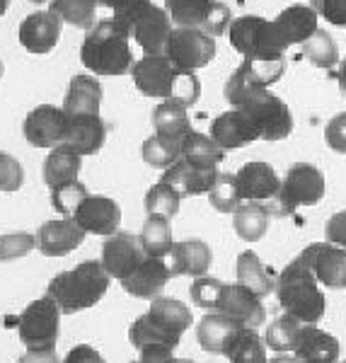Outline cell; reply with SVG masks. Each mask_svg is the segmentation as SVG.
<instances>
[{"instance_id":"cell-42","label":"cell","mask_w":346,"mask_h":363,"mask_svg":"<svg viewBox=\"0 0 346 363\" xmlns=\"http://www.w3.org/2000/svg\"><path fill=\"white\" fill-rule=\"evenodd\" d=\"M303 54L313 66H318L322 70H332L334 66H339V49L325 29H318V32L303 44Z\"/></svg>"},{"instance_id":"cell-58","label":"cell","mask_w":346,"mask_h":363,"mask_svg":"<svg viewBox=\"0 0 346 363\" xmlns=\"http://www.w3.org/2000/svg\"><path fill=\"white\" fill-rule=\"evenodd\" d=\"M29 3H34V5H42V3H46V0H29Z\"/></svg>"},{"instance_id":"cell-60","label":"cell","mask_w":346,"mask_h":363,"mask_svg":"<svg viewBox=\"0 0 346 363\" xmlns=\"http://www.w3.org/2000/svg\"><path fill=\"white\" fill-rule=\"evenodd\" d=\"M342 363H346V361H342Z\"/></svg>"},{"instance_id":"cell-12","label":"cell","mask_w":346,"mask_h":363,"mask_svg":"<svg viewBox=\"0 0 346 363\" xmlns=\"http://www.w3.org/2000/svg\"><path fill=\"white\" fill-rule=\"evenodd\" d=\"M148 259L143 250V242H140V235H133V233H114V235L107 238L102 247V267L104 272L109 274L111 279L124 281L131 277L136 269Z\"/></svg>"},{"instance_id":"cell-50","label":"cell","mask_w":346,"mask_h":363,"mask_svg":"<svg viewBox=\"0 0 346 363\" xmlns=\"http://www.w3.org/2000/svg\"><path fill=\"white\" fill-rule=\"evenodd\" d=\"M138 363H194L191 359H177L174 349L167 344H150V347L140 349V361Z\"/></svg>"},{"instance_id":"cell-14","label":"cell","mask_w":346,"mask_h":363,"mask_svg":"<svg viewBox=\"0 0 346 363\" xmlns=\"http://www.w3.org/2000/svg\"><path fill=\"white\" fill-rule=\"evenodd\" d=\"M301 259L315 274L320 286L327 289L346 286V250L332 242H313L301 252Z\"/></svg>"},{"instance_id":"cell-38","label":"cell","mask_w":346,"mask_h":363,"mask_svg":"<svg viewBox=\"0 0 346 363\" xmlns=\"http://www.w3.org/2000/svg\"><path fill=\"white\" fill-rule=\"evenodd\" d=\"M140 242H143V250L148 257H162V259H165L167 252L172 250V245H174L172 230H169V220L148 216L143 230H140Z\"/></svg>"},{"instance_id":"cell-32","label":"cell","mask_w":346,"mask_h":363,"mask_svg":"<svg viewBox=\"0 0 346 363\" xmlns=\"http://www.w3.org/2000/svg\"><path fill=\"white\" fill-rule=\"evenodd\" d=\"M225 157V150L206 133L189 131L182 140V160L194 167H218Z\"/></svg>"},{"instance_id":"cell-4","label":"cell","mask_w":346,"mask_h":363,"mask_svg":"<svg viewBox=\"0 0 346 363\" xmlns=\"http://www.w3.org/2000/svg\"><path fill=\"white\" fill-rule=\"evenodd\" d=\"M277 298L284 313L303 320L305 325H318L327 310V298L320 291V284L315 274L305 267V262L298 257L293 259L277 279Z\"/></svg>"},{"instance_id":"cell-19","label":"cell","mask_w":346,"mask_h":363,"mask_svg":"<svg viewBox=\"0 0 346 363\" xmlns=\"http://www.w3.org/2000/svg\"><path fill=\"white\" fill-rule=\"evenodd\" d=\"M211 138L223 150H238L260 138V131H257L255 121H252V116L245 109L233 107L213 119V124H211Z\"/></svg>"},{"instance_id":"cell-35","label":"cell","mask_w":346,"mask_h":363,"mask_svg":"<svg viewBox=\"0 0 346 363\" xmlns=\"http://www.w3.org/2000/svg\"><path fill=\"white\" fill-rule=\"evenodd\" d=\"M184 104L179 102H160L155 109H152V126H155V133L174 140H184L186 133L191 131V121L189 114H186Z\"/></svg>"},{"instance_id":"cell-2","label":"cell","mask_w":346,"mask_h":363,"mask_svg":"<svg viewBox=\"0 0 346 363\" xmlns=\"http://www.w3.org/2000/svg\"><path fill=\"white\" fill-rule=\"evenodd\" d=\"M80 61L95 75H124L133 68L131 32L119 17L99 20L80 46Z\"/></svg>"},{"instance_id":"cell-57","label":"cell","mask_w":346,"mask_h":363,"mask_svg":"<svg viewBox=\"0 0 346 363\" xmlns=\"http://www.w3.org/2000/svg\"><path fill=\"white\" fill-rule=\"evenodd\" d=\"M8 5H10V0H0V17L8 13Z\"/></svg>"},{"instance_id":"cell-55","label":"cell","mask_w":346,"mask_h":363,"mask_svg":"<svg viewBox=\"0 0 346 363\" xmlns=\"http://www.w3.org/2000/svg\"><path fill=\"white\" fill-rule=\"evenodd\" d=\"M337 85H339V92H342V97L346 99V58L344 61H339V66H337Z\"/></svg>"},{"instance_id":"cell-9","label":"cell","mask_w":346,"mask_h":363,"mask_svg":"<svg viewBox=\"0 0 346 363\" xmlns=\"http://www.w3.org/2000/svg\"><path fill=\"white\" fill-rule=\"evenodd\" d=\"M61 313L58 303L51 296L37 298L22 310L17 318V335L27 349L56 347L58 330H61Z\"/></svg>"},{"instance_id":"cell-23","label":"cell","mask_w":346,"mask_h":363,"mask_svg":"<svg viewBox=\"0 0 346 363\" xmlns=\"http://www.w3.org/2000/svg\"><path fill=\"white\" fill-rule=\"evenodd\" d=\"M242 330H250V327H245L242 322L228 318V315H223V313H211L199 322L196 339L203 351L225 356V351L233 347V342L240 337Z\"/></svg>"},{"instance_id":"cell-44","label":"cell","mask_w":346,"mask_h":363,"mask_svg":"<svg viewBox=\"0 0 346 363\" xmlns=\"http://www.w3.org/2000/svg\"><path fill=\"white\" fill-rule=\"evenodd\" d=\"M85 196H87V189L83 182H78V179L51 189V203H54V208L58 213H63V218H70V216L75 213V208L85 201Z\"/></svg>"},{"instance_id":"cell-48","label":"cell","mask_w":346,"mask_h":363,"mask_svg":"<svg viewBox=\"0 0 346 363\" xmlns=\"http://www.w3.org/2000/svg\"><path fill=\"white\" fill-rule=\"evenodd\" d=\"M322 20L334 27H346V0H310Z\"/></svg>"},{"instance_id":"cell-27","label":"cell","mask_w":346,"mask_h":363,"mask_svg":"<svg viewBox=\"0 0 346 363\" xmlns=\"http://www.w3.org/2000/svg\"><path fill=\"white\" fill-rule=\"evenodd\" d=\"M107 138V124L99 114H78L68 116V136L66 143L80 155H95Z\"/></svg>"},{"instance_id":"cell-5","label":"cell","mask_w":346,"mask_h":363,"mask_svg":"<svg viewBox=\"0 0 346 363\" xmlns=\"http://www.w3.org/2000/svg\"><path fill=\"white\" fill-rule=\"evenodd\" d=\"M109 281L111 277L104 272L102 262L87 259L70 272L51 279L46 296L54 298L63 313H80V310H87L102 301V296L109 289Z\"/></svg>"},{"instance_id":"cell-41","label":"cell","mask_w":346,"mask_h":363,"mask_svg":"<svg viewBox=\"0 0 346 363\" xmlns=\"http://www.w3.org/2000/svg\"><path fill=\"white\" fill-rule=\"evenodd\" d=\"M179 203H182L179 191L172 189L165 182L152 184L148 194H145V211H148V216H155V218L172 220L179 211Z\"/></svg>"},{"instance_id":"cell-17","label":"cell","mask_w":346,"mask_h":363,"mask_svg":"<svg viewBox=\"0 0 346 363\" xmlns=\"http://www.w3.org/2000/svg\"><path fill=\"white\" fill-rule=\"evenodd\" d=\"M63 22L61 17L54 15L51 10H42V13H32L20 22L17 29V39L25 46L29 54H49L61 42Z\"/></svg>"},{"instance_id":"cell-39","label":"cell","mask_w":346,"mask_h":363,"mask_svg":"<svg viewBox=\"0 0 346 363\" xmlns=\"http://www.w3.org/2000/svg\"><path fill=\"white\" fill-rule=\"evenodd\" d=\"M225 359H230V363H269L267 342L255 330H242L225 351Z\"/></svg>"},{"instance_id":"cell-28","label":"cell","mask_w":346,"mask_h":363,"mask_svg":"<svg viewBox=\"0 0 346 363\" xmlns=\"http://www.w3.org/2000/svg\"><path fill=\"white\" fill-rule=\"evenodd\" d=\"M339 339L325 330H318L315 325H308L298 342L296 356L301 363H337L339 361Z\"/></svg>"},{"instance_id":"cell-11","label":"cell","mask_w":346,"mask_h":363,"mask_svg":"<svg viewBox=\"0 0 346 363\" xmlns=\"http://www.w3.org/2000/svg\"><path fill=\"white\" fill-rule=\"evenodd\" d=\"M162 54H165L174 66H179L182 70H191V73H196L199 68L208 66V63L213 61L216 37L201 32V29L174 27Z\"/></svg>"},{"instance_id":"cell-29","label":"cell","mask_w":346,"mask_h":363,"mask_svg":"<svg viewBox=\"0 0 346 363\" xmlns=\"http://www.w3.org/2000/svg\"><path fill=\"white\" fill-rule=\"evenodd\" d=\"M102 104V85L95 75H75L68 85L66 99H63V112L68 116L78 114H99Z\"/></svg>"},{"instance_id":"cell-51","label":"cell","mask_w":346,"mask_h":363,"mask_svg":"<svg viewBox=\"0 0 346 363\" xmlns=\"http://www.w3.org/2000/svg\"><path fill=\"white\" fill-rule=\"evenodd\" d=\"M325 238L327 242L337 245V247L346 250V208L334 213L325 225Z\"/></svg>"},{"instance_id":"cell-59","label":"cell","mask_w":346,"mask_h":363,"mask_svg":"<svg viewBox=\"0 0 346 363\" xmlns=\"http://www.w3.org/2000/svg\"><path fill=\"white\" fill-rule=\"evenodd\" d=\"M0 78H3V61H0Z\"/></svg>"},{"instance_id":"cell-49","label":"cell","mask_w":346,"mask_h":363,"mask_svg":"<svg viewBox=\"0 0 346 363\" xmlns=\"http://www.w3.org/2000/svg\"><path fill=\"white\" fill-rule=\"evenodd\" d=\"M325 140L334 153L346 155V112L330 119V124L325 128Z\"/></svg>"},{"instance_id":"cell-33","label":"cell","mask_w":346,"mask_h":363,"mask_svg":"<svg viewBox=\"0 0 346 363\" xmlns=\"http://www.w3.org/2000/svg\"><path fill=\"white\" fill-rule=\"evenodd\" d=\"M269 208L260 201H242L233 213V228L245 242H257L269 230Z\"/></svg>"},{"instance_id":"cell-31","label":"cell","mask_w":346,"mask_h":363,"mask_svg":"<svg viewBox=\"0 0 346 363\" xmlns=\"http://www.w3.org/2000/svg\"><path fill=\"white\" fill-rule=\"evenodd\" d=\"M267 92H269V87L262 85L260 80L255 78V73H252L245 61H242V66L225 80V87H223V95H225L228 104L235 109L250 107V104H255L257 99H262Z\"/></svg>"},{"instance_id":"cell-18","label":"cell","mask_w":346,"mask_h":363,"mask_svg":"<svg viewBox=\"0 0 346 363\" xmlns=\"http://www.w3.org/2000/svg\"><path fill=\"white\" fill-rule=\"evenodd\" d=\"M216 313H223L228 318L242 322L250 330H257L267 322V310L260 296H255L252 291H247L240 284H225L223 286V294L218 301Z\"/></svg>"},{"instance_id":"cell-24","label":"cell","mask_w":346,"mask_h":363,"mask_svg":"<svg viewBox=\"0 0 346 363\" xmlns=\"http://www.w3.org/2000/svg\"><path fill=\"white\" fill-rule=\"evenodd\" d=\"M318 13H315L313 5H289L286 10H281L279 17L274 20L281 42L289 49V46L305 44L315 32H318Z\"/></svg>"},{"instance_id":"cell-8","label":"cell","mask_w":346,"mask_h":363,"mask_svg":"<svg viewBox=\"0 0 346 363\" xmlns=\"http://www.w3.org/2000/svg\"><path fill=\"white\" fill-rule=\"evenodd\" d=\"M116 17L128 27L133 42L145 54H162L165 51V44L174 29L165 8H157L152 0H143V3H136Z\"/></svg>"},{"instance_id":"cell-10","label":"cell","mask_w":346,"mask_h":363,"mask_svg":"<svg viewBox=\"0 0 346 363\" xmlns=\"http://www.w3.org/2000/svg\"><path fill=\"white\" fill-rule=\"evenodd\" d=\"M165 10L172 25L201 29L211 37L228 34L233 22L230 8L218 0H165Z\"/></svg>"},{"instance_id":"cell-40","label":"cell","mask_w":346,"mask_h":363,"mask_svg":"<svg viewBox=\"0 0 346 363\" xmlns=\"http://www.w3.org/2000/svg\"><path fill=\"white\" fill-rule=\"evenodd\" d=\"M143 160L148 162V165L160 167V169L172 167L174 162L182 160V140L155 133V136H150L143 143Z\"/></svg>"},{"instance_id":"cell-37","label":"cell","mask_w":346,"mask_h":363,"mask_svg":"<svg viewBox=\"0 0 346 363\" xmlns=\"http://www.w3.org/2000/svg\"><path fill=\"white\" fill-rule=\"evenodd\" d=\"M97 5H99L97 0H51L49 10L61 17L63 25H73L90 32L97 25L95 22Z\"/></svg>"},{"instance_id":"cell-20","label":"cell","mask_w":346,"mask_h":363,"mask_svg":"<svg viewBox=\"0 0 346 363\" xmlns=\"http://www.w3.org/2000/svg\"><path fill=\"white\" fill-rule=\"evenodd\" d=\"M87 233L73 218L46 220L37 233V247L46 257H66L83 245Z\"/></svg>"},{"instance_id":"cell-21","label":"cell","mask_w":346,"mask_h":363,"mask_svg":"<svg viewBox=\"0 0 346 363\" xmlns=\"http://www.w3.org/2000/svg\"><path fill=\"white\" fill-rule=\"evenodd\" d=\"M238 177V186L240 194H242V201H260V203H269L274 196L279 194L281 179L269 162L255 160L247 162V165L240 167Z\"/></svg>"},{"instance_id":"cell-15","label":"cell","mask_w":346,"mask_h":363,"mask_svg":"<svg viewBox=\"0 0 346 363\" xmlns=\"http://www.w3.org/2000/svg\"><path fill=\"white\" fill-rule=\"evenodd\" d=\"M245 112L252 116L260 138L264 140H281L286 136H291L293 131V114L289 109V104L281 97H277L274 92H267L262 99H257L255 104L245 107Z\"/></svg>"},{"instance_id":"cell-25","label":"cell","mask_w":346,"mask_h":363,"mask_svg":"<svg viewBox=\"0 0 346 363\" xmlns=\"http://www.w3.org/2000/svg\"><path fill=\"white\" fill-rule=\"evenodd\" d=\"M169 279H172V274L167 269V262L162 257H148L131 277L121 281V286H124L128 296L152 301V298L160 296V291L165 289Z\"/></svg>"},{"instance_id":"cell-36","label":"cell","mask_w":346,"mask_h":363,"mask_svg":"<svg viewBox=\"0 0 346 363\" xmlns=\"http://www.w3.org/2000/svg\"><path fill=\"white\" fill-rule=\"evenodd\" d=\"M305 322L293 318V315L284 313L279 315L277 320L269 325L267 335H264V342H267L269 349L279 351V354H284V351H296L298 342H301L303 332H305Z\"/></svg>"},{"instance_id":"cell-46","label":"cell","mask_w":346,"mask_h":363,"mask_svg":"<svg viewBox=\"0 0 346 363\" xmlns=\"http://www.w3.org/2000/svg\"><path fill=\"white\" fill-rule=\"evenodd\" d=\"M37 247V235L32 233H8L0 235V262H13L20 257H27Z\"/></svg>"},{"instance_id":"cell-45","label":"cell","mask_w":346,"mask_h":363,"mask_svg":"<svg viewBox=\"0 0 346 363\" xmlns=\"http://www.w3.org/2000/svg\"><path fill=\"white\" fill-rule=\"evenodd\" d=\"M223 286L218 279H211V277H199L189 289L191 303L203 310H216L218 308L221 294H223Z\"/></svg>"},{"instance_id":"cell-34","label":"cell","mask_w":346,"mask_h":363,"mask_svg":"<svg viewBox=\"0 0 346 363\" xmlns=\"http://www.w3.org/2000/svg\"><path fill=\"white\" fill-rule=\"evenodd\" d=\"M238 284L260 298H267L277 291V281L269 277L267 267L262 264V259L255 252H242L238 257Z\"/></svg>"},{"instance_id":"cell-26","label":"cell","mask_w":346,"mask_h":363,"mask_svg":"<svg viewBox=\"0 0 346 363\" xmlns=\"http://www.w3.org/2000/svg\"><path fill=\"white\" fill-rule=\"evenodd\" d=\"M216 177H218V167H194L186 160H177L172 167L165 169L160 182L177 189L179 196H199L208 194Z\"/></svg>"},{"instance_id":"cell-47","label":"cell","mask_w":346,"mask_h":363,"mask_svg":"<svg viewBox=\"0 0 346 363\" xmlns=\"http://www.w3.org/2000/svg\"><path fill=\"white\" fill-rule=\"evenodd\" d=\"M25 182V169L20 160L0 150V191H17Z\"/></svg>"},{"instance_id":"cell-54","label":"cell","mask_w":346,"mask_h":363,"mask_svg":"<svg viewBox=\"0 0 346 363\" xmlns=\"http://www.w3.org/2000/svg\"><path fill=\"white\" fill-rule=\"evenodd\" d=\"M102 8H109V10H114V15H119V13H124V10L128 8H133L136 3H143V0H97Z\"/></svg>"},{"instance_id":"cell-56","label":"cell","mask_w":346,"mask_h":363,"mask_svg":"<svg viewBox=\"0 0 346 363\" xmlns=\"http://www.w3.org/2000/svg\"><path fill=\"white\" fill-rule=\"evenodd\" d=\"M269 363H301V361H298L296 356H284V354H281V356H277V359H272Z\"/></svg>"},{"instance_id":"cell-43","label":"cell","mask_w":346,"mask_h":363,"mask_svg":"<svg viewBox=\"0 0 346 363\" xmlns=\"http://www.w3.org/2000/svg\"><path fill=\"white\" fill-rule=\"evenodd\" d=\"M208 201L221 213H235L238 206L242 203V194H240L235 174L218 172V177H216L213 186L208 191Z\"/></svg>"},{"instance_id":"cell-3","label":"cell","mask_w":346,"mask_h":363,"mask_svg":"<svg viewBox=\"0 0 346 363\" xmlns=\"http://www.w3.org/2000/svg\"><path fill=\"white\" fill-rule=\"evenodd\" d=\"M191 327V310L179 303L177 298H152L150 310L133 320L128 339H131L133 349H143L150 344H167V347L177 349L182 335Z\"/></svg>"},{"instance_id":"cell-61","label":"cell","mask_w":346,"mask_h":363,"mask_svg":"<svg viewBox=\"0 0 346 363\" xmlns=\"http://www.w3.org/2000/svg\"><path fill=\"white\" fill-rule=\"evenodd\" d=\"M344 289H346V286H344Z\"/></svg>"},{"instance_id":"cell-6","label":"cell","mask_w":346,"mask_h":363,"mask_svg":"<svg viewBox=\"0 0 346 363\" xmlns=\"http://www.w3.org/2000/svg\"><path fill=\"white\" fill-rule=\"evenodd\" d=\"M327 191L325 174L310 162H296L289 167L279 186V194L269 201V213L289 216L303 206H315L322 201Z\"/></svg>"},{"instance_id":"cell-13","label":"cell","mask_w":346,"mask_h":363,"mask_svg":"<svg viewBox=\"0 0 346 363\" xmlns=\"http://www.w3.org/2000/svg\"><path fill=\"white\" fill-rule=\"evenodd\" d=\"M25 138L34 148H56V145L66 143L68 136V114L63 107L54 104H39L25 119Z\"/></svg>"},{"instance_id":"cell-30","label":"cell","mask_w":346,"mask_h":363,"mask_svg":"<svg viewBox=\"0 0 346 363\" xmlns=\"http://www.w3.org/2000/svg\"><path fill=\"white\" fill-rule=\"evenodd\" d=\"M80 165H83V155L78 150H73L68 143L56 145V148H51V153L44 160V182L49 184V189L75 182L78 179Z\"/></svg>"},{"instance_id":"cell-52","label":"cell","mask_w":346,"mask_h":363,"mask_svg":"<svg viewBox=\"0 0 346 363\" xmlns=\"http://www.w3.org/2000/svg\"><path fill=\"white\" fill-rule=\"evenodd\" d=\"M63 363H107V361L102 359V354L97 349L87 347V344H78V347L68 351Z\"/></svg>"},{"instance_id":"cell-1","label":"cell","mask_w":346,"mask_h":363,"mask_svg":"<svg viewBox=\"0 0 346 363\" xmlns=\"http://www.w3.org/2000/svg\"><path fill=\"white\" fill-rule=\"evenodd\" d=\"M133 83L145 97H157L162 102H179L184 107L199 102L201 83L196 73L174 66L165 54H145L131 68Z\"/></svg>"},{"instance_id":"cell-7","label":"cell","mask_w":346,"mask_h":363,"mask_svg":"<svg viewBox=\"0 0 346 363\" xmlns=\"http://www.w3.org/2000/svg\"><path fill=\"white\" fill-rule=\"evenodd\" d=\"M228 37L235 51L245 61H277L284 58L286 46L281 42L274 20H264L260 15L235 17L228 27Z\"/></svg>"},{"instance_id":"cell-16","label":"cell","mask_w":346,"mask_h":363,"mask_svg":"<svg viewBox=\"0 0 346 363\" xmlns=\"http://www.w3.org/2000/svg\"><path fill=\"white\" fill-rule=\"evenodd\" d=\"M85 233L92 235H114L119 233L121 225V208L114 199L109 196H97V194H87L85 201L75 208V213L70 216Z\"/></svg>"},{"instance_id":"cell-53","label":"cell","mask_w":346,"mask_h":363,"mask_svg":"<svg viewBox=\"0 0 346 363\" xmlns=\"http://www.w3.org/2000/svg\"><path fill=\"white\" fill-rule=\"evenodd\" d=\"M17 363H61V361H58L56 347H49V349H27L17 359Z\"/></svg>"},{"instance_id":"cell-22","label":"cell","mask_w":346,"mask_h":363,"mask_svg":"<svg viewBox=\"0 0 346 363\" xmlns=\"http://www.w3.org/2000/svg\"><path fill=\"white\" fill-rule=\"evenodd\" d=\"M165 262L172 277L199 279V277H206L211 262H213V255H211V247L203 240H184V242L172 245Z\"/></svg>"}]
</instances>
